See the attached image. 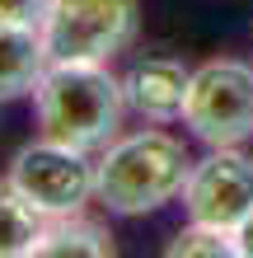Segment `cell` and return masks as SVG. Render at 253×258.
<instances>
[{
	"label": "cell",
	"mask_w": 253,
	"mask_h": 258,
	"mask_svg": "<svg viewBox=\"0 0 253 258\" xmlns=\"http://www.w3.org/2000/svg\"><path fill=\"white\" fill-rule=\"evenodd\" d=\"M188 221L216 225V230H239L253 216V155L239 146H211V155L192 164L183 188Z\"/></svg>",
	"instance_id": "6"
},
{
	"label": "cell",
	"mask_w": 253,
	"mask_h": 258,
	"mask_svg": "<svg viewBox=\"0 0 253 258\" xmlns=\"http://www.w3.org/2000/svg\"><path fill=\"white\" fill-rule=\"evenodd\" d=\"M42 216L24 202L10 183H0V258H24L38 249Z\"/></svg>",
	"instance_id": "10"
},
{
	"label": "cell",
	"mask_w": 253,
	"mask_h": 258,
	"mask_svg": "<svg viewBox=\"0 0 253 258\" xmlns=\"http://www.w3.org/2000/svg\"><path fill=\"white\" fill-rule=\"evenodd\" d=\"M122 80L103 61H52L33 89L38 132L75 150H103L127 117Z\"/></svg>",
	"instance_id": "2"
},
{
	"label": "cell",
	"mask_w": 253,
	"mask_h": 258,
	"mask_svg": "<svg viewBox=\"0 0 253 258\" xmlns=\"http://www.w3.org/2000/svg\"><path fill=\"white\" fill-rule=\"evenodd\" d=\"M192 164L197 160L164 122L113 136L94 160V202L113 216H150L183 197Z\"/></svg>",
	"instance_id": "1"
},
{
	"label": "cell",
	"mask_w": 253,
	"mask_h": 258,
	"mask_svg": "<svg viewBox=\"0 0 253 258\" xmlns=\"http://www.w3.org/2000/svg\"><path fill=\"white\" fill-rule=\"evenodd\" d=\"M234 244H239V258H253V216L234 230Z\"/></svg>",
	"instance_id": "13"
},
{
	"label": "cell",
	"mask_w": 253,
	"mask_h": 258,
	"mask_svg": "<svg viewBox=\"0 0 253 258\" xmlns=\"http://www.w3.org/2000/svg\"><path fill=\"white\" fill-rule=\"evenodd\" d=\"M169 258H234L239 244H234L230 230H216V225H202V221H188L169 244H164Z\"/></svg>",
	"instance_id": "11"
},
{
	"label": "cell",
	"mask_w": 253,
	"mask_h": 258,
	"mask_svg": "<svg viewBox=\"0 0 253 258\" xmlns=\"http://www.w3.org/2000/svg\"><path fill=\"white\" fill-rule=\"evenodd\" d=\"M52 56H47V42H42V28L0 19V103L33 94Z\"/></svg>",
	"instance_id": "8"
},
{
	"label": "cell",
	"mask_w": 253,
	"mask_h": 258,
	"mask_svg": "<svg viewBox=\"0 0 253 258\" xmlns=\"http://www.w3.org/2000/svg\"><path fill=\"white\" fill-rule=\"evenodd\" d=\"M188 80H192V71L178 56H141L122 75L127 108L136 117H145V122H174V117H183Z\"/></svg>",
	"instance_id": "7"
},
{
	"label": "cell",
	"mask_w": 253,
	"mask_h": 258,
	"mask_svg": "<svg viewBox=\"0 0 253 258\" xmlns=\"http://www.w3.org/2000/svg\"><path fill=\"white\" fill-rule=\"evenodd\" d=\"M141 28V0H52L42 42L52 61H103L131 47Z\"/></svg>",
	"instance_id": "4"
},
{
	"label": "cell",
	"mask_w": 253,
	"mask_h": 258,
	"mask_svg": "<svg viewBox=\"0 0 253 258\" xmlns=\"http://www.w3.org/2000/svg\"><path fill=\"white\" fill-rule=\"evenodd\" d=\"M5 183L19 192L42 221L75 216V211H85L94 202V160H89V150L61 146V141H52V136H38V141H28L19 155L10 160Z\"/></svg>",
	"instance_id": "3"
},
{
	"label": "cell",
	"mask_w": 253,
	"mask_h": 258,
	"mask_svg": "<svg viewBox=\"0 0 253 258\" xmlns=\"http://www.w3.org/2000/svg\"><path fill=\"white\" fill-rule=\"evenodd\" d=\"M183 127L202 146H244L253 136V66L234 56L197 66L183 99Z\"/></svg>",
	"instance_id": "5"
},
{
	"label": "cell",
	"mask_w": 253,
	"mask_h": 258,
	"mask_svg": "<svg viewBox=\"0 0 253 258\" xmlns=\"http://www.w3.org/2000/svg\"><path fill=\"white\" fill-rule=\"evenodd\" d=\"M52 0H0V19L5 24H28V28H42Z\"/></svg>",
	"instance_id": "12"
},
{
	"label": "cell",
	"mask_w": 253,
	"mask_h": 258,
	"mask_svg": "<svg viewBox=\"0 0 253 258\" xmlns=\"http://www.w3.org/2000/svg\"><path fill=\"white\" fill-rule=\"evenodd\" d=\"M38 258H113V230L94 216H56V221H42V235H38Z\"/></svg>",
	"instance_id": "9"
}]
</instances>
